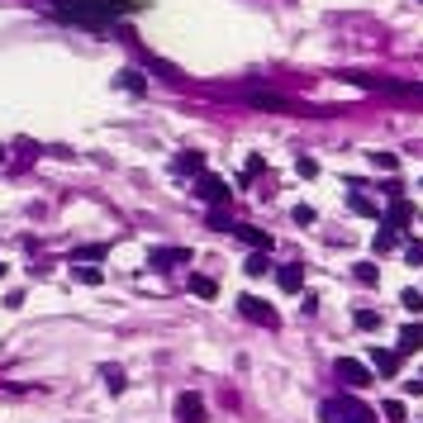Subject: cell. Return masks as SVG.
<instances>
[{"instance_id": "ba28073f", "label": "cell", "mask_w": 423, "mask_h": 423, "mask_svg": "<svg viewBox=\"0 0 423 423\" xmlns=\"http://www.w3.org/2000/svg\"><path fill=\"white\" fill-rule=\"evenodd\" d=\"M400 361H405V352H390V347H371V366H376L385 380L400 376Z\"/></svg>"}, {"instance_id": "f546056e", "label": "cell", "mask_w": 423, "mask_h": 423, "mask_svg": "<svg viewBox=\"0 0 423 423\" xmlns=\"http://www.w3.org/2000/svg\"><path fill=\"white\" fill-rule=\"evenodd\" d=\"M405 257L409 262H423V243H405Z\"/></svg>"}, {"instance_id": "4dcf8cb0", "label": "cell", "mask_w": 423, "mask_h": 423, "mask_svg": "<svg viewBox=\"0 0 423 423\" xmlns=\"http://www.w3.org/2000/svg\"><path fill=\"white\" fill-rule=\"evenodd\" d=\"M0 162H5V148H0Z\"/></svg>"}, {"instance_id": "ac0fdd59", "label": "cell", "mask_w": 423, "mask_h": 423, "mask_svg": "<svg viewBox=\"0 0 423 423\" xmlns=\"http://www.w3.org/2000/svg\"><path fill=\"white\" fill-rule=\"evenodd\" d=\"M100 380H105V385H110V395H124V371H119V366H105V371H100Z\"/></svg>"}, {"instance_id": "3957f363", "label": "cell", "mask_w": 423, "mask_h": 423, "mask_svg": "<svg viewBox=\"0 0 423 423\" xmlns=\"http://www.w3.org/2000/svg\"><path fill=\"white\" fill-rule=\"evenodd\" d=\"M333 376L343 380V390H366V385H376V371L357 357H338L333 361Z\"/></svg>"}, {"instance_id": "f1b7e54d", "label": "cell", "mask_w": 423, "mask_h": 423, "mask_svg": "<svg viewBox=\"0 0 423 423\" xmlns=\"http://www.w3.org/2000/svg\"><path fill=\"white\" fill-rule=\"evenodd\" d=\"M295 224H314V209H309V204H295Z\"/></svg>"}, {"instance_id": "9a60e30c", "label": "cell", "mask_w": 423, "mask_h": 423, "mask_svg": "<svg viewBox=\"0 0 423 423\" xmlns=\"http://www.w3.org/2000/svg\"><path fill=\"white\" fill-rule=\"evenodd\" d=\"M347 204H352V214H366V219H376L380 204L371 200V195H347Z\"/></svg>"}, {"instance_id": "d4e9b609", "label": "cell", "mask_w": 423, "mask_h": 423, "mask_svg": "<svg viewBox=\"0 0 423 423\" xmlns=\"http://www.w3.org/2000/svg\"><path fill=\"white\" fill-rule=\"evenodd\" d=\"M371 167H380V172H395V167H400V157H395V153H371Z\"/></svg>"}, {"instance_id": "6da1fadb", "label": "cell", "mask_w": 423, "mask_h": 423, "mask_svg": "<svg viewBox=\"0 0 423 423\" xmlns=\"http://www.w3.org/2000/svg\"><path fill=\"white\" fill-rule=\"evenodd\" d=\"M143 10L138 0H57V15H67L72 24H86V29H105L110 19L133 15Z\"/></svg>"}, {"instance_id": "9c48e42d", "label": "cell", "mask_w": 423, "mask_h": 423, "mask_svg": "<svg viewBox=\"0 0 423 423\" xmlns=\"http://www.w3.org/2000/svg\"><path fill=\"white\" fill-rule=\"evenodd\" d=\"M276 281H281V290L300 295V290H304V267H300V262H290V267H281V271H276Z\"/></svg>"}, {"instance_id": "83f0119b", "label": "cell", "mask_w": 423, "mask_h": 423, "mask_svg": "<svg viewBox=\"0 0 423 423\" xmlns=\"http://www.w3.org/2000/svg\"><path fill=\"white\" fill-rule=\"evenodd\" d=\"M77 257H81V262H95V257H105V243H91V248H81Z\"/></svg>"}, {"instance_id": "7c38bea8", "label": "cell", "mask_w": 423, "mask_h": 423, "mask_svg": "<svg viewBox=\"0 0 423 423\" xmlns=\"http://www.w3.org/2000/svg\"><path fill=\"white\" fill-rule=\"evenodd\" d=\"M400 352H423V324H409V329H400Z\"/></svg>"}, {"instance_id": "7a4b0ae2", "label": "cell", "mask_w": 423, "mask_h": 423, "mask_svg": "<svg viewBox=\"0 0 423 423\" xmlns=\"http://www.w3.org/2000/svg\"><path fill=\"white\" fill-rule=\"evenodd\" d=\"M319 419L324 423H376V409H366L357 395H333L319 405Z\"/></svg>"}, {"instance_id": "8992f818", "label": "cell", "mask_w": 423, "mask_h": 423, "mask_svg": "<svg viewBox=\"0 0 423 423\" xmlns=\"http://www.w3.org/2000/svg\"><path fill=\"white\" fill-rule=\"evenodd\" d=\"M153 271H172V267H190V248H153L148 252Z\"/></svg>"}, {"instance_id": "e0dca14e", "label": "cell", "mask_w": 423, "mask_h": 423, "mask_svg": "<svg viewBox=\"0 0 423 423\" xmlns=\"http://www.w3.org/2000/svg\"><path fill=\"white\" fill-rule=\"evenodd\" d=\"M352 324H357L361 333H376L380 329V314L376 309H357V314H352Z\"/></svg>"}, {"instance_id": "4fadbf2b", "label": "cell", "mask_w": 423, "mask_h": 423, "mask_svg": "<svg viewBox=\"0 0 423 423\" xmlns=\"http://www.w3.org/2000/svg\"><path fill=\"white\" fill-rule=\"evenodd\" d=\"M234 234L243 238V243H252L257 252H271V234H262V229H248V224H238Z\"/></svg>"}, {"instance_id": "8fae6325", "label": "cell", "mask_w": 423, "mask_h": 423, "mask_svg": "<svg viewBox=\"0 0 423 423\" xmlns=\"http://www.w3.org/2000/svg\"><path fill=\"white\" fill-rule=\"evenodd\" d=\"M252 105H257V110H276V114H290V100H285V95H271V91H257V95H252Z\"/></svg>"}, {"instance_id": "7402d4cb", "label": "cell", "mask_w": 423, "mask_h": 423, "mask_svg": "<svg viewBox=\"0 0 423 423\" xmlns=\"http://www.w3.org/2000/svg\"><path fill=\"white\" fill-rule=\"evenodd\" d=\"M390 248H400V229H390V224H385V229L376 234V252H390Z\"/></svg>"}, {"instance_id": "277c9868", "label": "cell", "mask_w": 423, "mask_h": 423, "mask_svg": "<svg viewBox=\"0 0 423 423\" xmlns=\"http://www.w3.org/2000/svg\"><path fill=\"white\" fill-rule=\"evenodd\" d=\"M195 195H200L204 204H214V209H219V204H229V195H234V190H229V181H224V176H195Z\"/></svg>"}, {"instance_id": "d6986e66", "label": "cell", "mask_w": 423, "mask_h": 423, "mask_svg": "<svg viewBox=\"0 0 423 423\" xmlns=\"http://www.w3.org/2000/svg\"><path fill=\"white\" fill-rule=\"evenodd\" d=\"M380 414H385V423H409V409L400 405V400H385V405H380Z\"/></svg>"}, {"instance_id": "ffe728a7", "label": "cell", "mask_w": 423, "mask_h": 423, "mask_svg": "<svg viewBox=\"0 0 423 423\" xmlns=\"http://www.w3.org/2000/svg\"><path fill=\"white\" fill-rule=\"evenodd\" d=\"M243 271H248V276H267V271H271V262H267V252H252L248 262H243Z\"/></svg>"}, {"instance_id": "5b68a950", "label": "cell", "mask_w": 423, "mask_h": 423, "mask_svg": "<svg viewBox=\"0 0 423 423\" xmlns=\"http://www.w3.org/2000/svg\"><path fill=\"white\" fill-rule=\"evenodd\" d=\"M238 309H243V319L262 324V329H276V324H281V314L271 309L267 300H257V295H243V300H238Z\"/></svg>"}, {"instance_id": "cb8c5ba5", "label": "cell", "mask_w": 423, "mask_h": 423, "mask_svg": "<svg viewBox=\"0 0 423 423\" xmlns=\"http://www.w3.org/2000/svg\"><path fill=\"white\" fill-rule=\"evenodd\" d=\"M400 304H405L409 314H423V290H414V285H409L405 295H400Z\"/></svg>"}, {"instance_id": "5bb4252c", "label": "cell", "mask_w": 423, "mask_h": 423, "mask_svg": "<svg viewBox=\"0 0 423 423\" xmlns=\"http://www.w3.org/2000/svg\"><path fill=\"white\" fill-rule=\"evenodd\" d=\"M176 172L181 176H204V153H181L176 157Z\"/></svg>"}, {"instance_id": "52a82bcc", "label": "cell", "mask_w": 423, "mask_h": 423, "mask_svg": "<svg viewBox=\"0 0 423 423\" xmlns=\"http://www.w3.org/2000/svg\"><path fill=\"white\" fill-rule=\"evenodd\" d=\"M176 423H209L204 419V400L195 390H186L181 400H176Z\"/></svg>"}, {"instance_id": "2e32d148", "label": "cell", "mask_w": 423, "mask_h": 423, "mask_svg": "<svg viewBox=\"0 0 423 423\" xmlns=\"http://www.w3.org/2000/svg\"><path fill=\"white\" fill-rule=\"evenodd\" d=\"M72 276H77L81 285H100V281H105V271H100V267H81V262H72Z\"/></svg>"}, {"instance_id": "1f68e13d", "label": "cell", "mask_w": 423, "mask_h": 423, "mask_svg": "<svg viewBox=\"0 0 423 423\" xmlns=\"http://www.w3.org/2000/svg\"><path fill=\"white\" fill-rule=\"evenodd\" d=\"M0 276H5V262H0Z\"/></svg>"}, {"instance_id": "30bf717a", "label": "cell", "mask_w": 423, "mask_h": 423, "mask_svg": "<svg viewBox=\"0 0 423 423\" xmlns=\"http://www.w3.org/2000/svg\"><path fill=\"white\" fill-rule=\"evenodd\" d=\"M409 219H414V209H409V200H405V195L385 204V224H390V229H405Z\"/></svg>"}, {"instance_id": "603a6c76", "label": "cell", "mask_w": 423, "mask_h": 423, "mask_svg": "<svg viewBox=\"0 0 423 423\" xmlns=\"http://www.w3.org/2000/svg\"><path fill=\"white\" fill-rule=\"evenodd\" d=\"M352 276H357V285H376V281H380V271L371 267V262H357V267H352Z\"/></svg>"}, {"instance_id": "4316f807", "label": "cell", "mask_w": 423, "mask_h": 423, "mask_svg": "<svg viewBox=\"0 0 423 423\" xmlns=\"http://www.w3.org/2000/svg\"><path fill=\"white\" fill-rule=\"evenodd\" d=\"M295 172L300 176H319V162H314V157H295Z\"/></svg>"}, {"instance_id": "44dd1931", "label": "cell", "mask_w": 423, "mask_h": 423, "mask_svg": "<svg viewBox=\"0 0 423 423\" xmlns=\"http://www.w3.org/2000/svg\"><path fill=\"white\" fill-rule=\"evenodd\" d=\"M190 290H195L200 300H214V295H219V285L209 281V276H190Z\"/></svg>"}, {"instance_id": "484cf974", "label": "cell", "mask_w": 423, "mask_h": 423, "mask_svg": "<svg viewBox=\"0 0 423 423\" xmlns=\"http://www.w3.org/2000/svg\"><path fill=\"white\" fill-rule=\"evenodd\" d=\"M119 86H124V91H133V95H138V91H143V81H138V72H119Z\"/></svg>"}]
</instances>
